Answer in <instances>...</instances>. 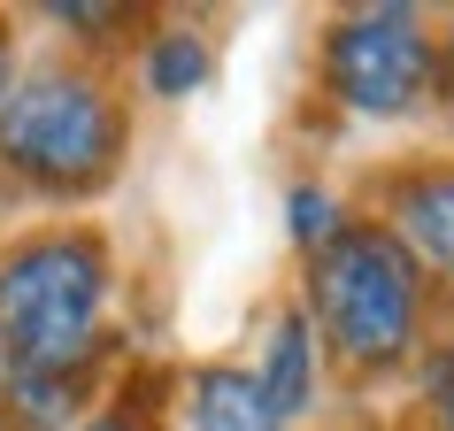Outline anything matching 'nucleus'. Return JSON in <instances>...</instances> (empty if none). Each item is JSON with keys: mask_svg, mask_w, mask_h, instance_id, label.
Listing matches in <instances>:
<instances>
[{"mask_svg": "<svg viewBox=\"0 0 454 431\" xmlns=\"http://www.w3.org/2000/svg\"><path fill=\"white\" fill-rule=\"evenodd\" d=\"M393 239L416 270L454 278V169H408L393 185Z\"/></svg>", "mask_w": 454, "mask_h": 431, "instance_id": "nucleus-5", "label": "nucleus"}, {"mask_svg": "<svg viewBox=\"0 0 454 431\" xmlns=\"http://www.w3.org/2000/svg\"><path fill=\"white\" fill-rule=\"evenodd\" d=\"M254 385H262V401H270L278 424H293V416L316 401V324H309L301 309L270 332V362L254 370Z\"/></svg>", "mask_w": 454, "mask_h": 431, "instance_id": "nucleus-7", "label": "nucleus"}, {"mask_svg": "<svg viewBox=\"0 0 454 431\" xmlns=\"http://www.w3.org/2000/svg\"><path fill=\"white\" fill-rule=\"evenodd\" d=\"M309 324H324L355 370H393L424 332V270L401 255L385 223H339L309 255Z\"/></svg>", "mask_w": 454, "mask_h": 431, "instance_id": "nucleus-1", "label": "nucleus"}, {"mask_svg": "<svg viewBox=\"0 0 454 431\" xmlns=\"http://www.w3.org/2000/svg\"><path fill=\"white\" fill-rule=\"evenodd\" d=\"M77 431H139V424H123V416H93V424H77Z\"/></svg>", "mask_w": 454, "mask_h": 431, "instance_id": "nucleus-13", "label": "nucleus"}, {"mask_svg": "<svg viewBox=\"0 0 454 431\" xmlns=\"http://www.w3.org/2000/svg\"><path fill=\"white\" fill-rule=\"evenodd\" d=\"M8 408L24 431H70L85 408V362L77 370H8Z\"/></svg>", "mask_w": 454, "mask_h": 431, "instance_id": "nucleus-8", "label": "nucleus"}, {"mask_svg": "<svg viewBox=\"0 0 454 431\" xmlns=\"http://www.w3.org/2000/svg\"><path fill=\"white\" fill-rule=\"evenodd\" d=\"M324 77L355 116L393 123L408 108H424L431 77H439V47L416 8H355L324 39Z\"/></svg>", "mask_w": 454, "mask_h": 431, "instance_id": "nucleus-4", "label": "nucleus"}, {"mask_svg": "<svg viewBox=\"0 0 454 431\" xmlns=\"http://www.w3.org/2000/svg\"><path fill=\"white\" fill-rule=\"evenodd\" d=\"M192 85H208V47H200L192 31H162V39L146 47V93L185 100Z\"/></svg>", "mask_w": 454, "mask_h": 431, "instance_id": "nucleus-9", "label": "nucleus"}, {"mask_svg": "<svg viewBox=\"0 0 454 431\" xmlns=\"http://www.w3.org/2000/svg\"><path fill=\"white\" fill-rule=\"evenodd\" d=\"M123 116L85 70H39L0 108V154L39 192H93L116 169Z\"/></svg>", "mask_w": 454, "mask_h": 431, "instance_id": "nucleus-3", "label": "nucleus"}, {"mask_svg": "<svg viewBox=\"0 0 454 431\" xmlns=\"http://www.w3.org/2000/svg\"><path fill=\"white\" fill-rule=\"evenodd\" d=\"M108 247L93 231H47L0 263V362L8 370H77L100 347Z\"/></svg>", "mask_w": 454, "mask_h": 431, "instance_id": "nucleus-2", "label": "nucleus"}, {"mask_svg": "<svg viewBox=\"0 0 454 431\" xmlns=\"http://www.w3.org/2000/svg\"><path fill=\"white\" fill-rule=\"evenodd\" d=\"M431 408H439V424L454 431V355H447V362H431Z\"/></svg>", "mask_w": 454, "mask_h": 431, "instance_id": "nucleus-11", "label": "nucleus"}, {"mask_svg": "<svg viewBox=\"0 0 454 431\" xmlns=\"http://www.w3.org/2000/svg\"><path fill=\"white\" fill-rule=\"evenodd\" d=\"M8 93H16V62H8V39H0V108H8Z\"/></svg>", "mask_w": 454, "mask_h": 431, "instance_id": "nucleus-12", "label": "nucleus"}, {"mask_svg": "<svg viewBox=\"0 0 454 431\" xmlns=\"http://www.w3.org/2000/svg\"><path fill=\"white\" fill-rule=\"evenodd\" d=\"M286 208H293V216H286V223H293V239L309 247V255L339 231V200H332L324 185H293V200H286Z\"/></svg>", "mask_w": 454, "mask_h": 431, "instance_id": "nucleus-10", "label": "nucleus"}, {"mask_svg": "<svg viewBox=\"0 0 454 431\" xmlns=\"http://www.w3.org/2000/svg\"><path fill=\"white\" fill-rule=\"evenodd\" d=\"M192 431H286V424L270 416L254 370L208 362V370H192Z\"/></svg>", "mask_w": 454, "mask_h": 431, "instance_id": "nucleus-6", "label": "nucleus"}]
</instances>
